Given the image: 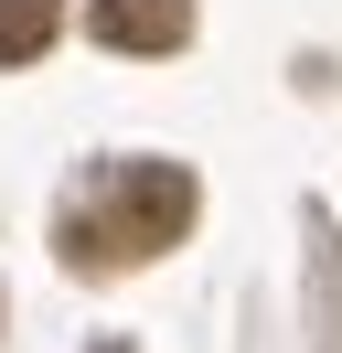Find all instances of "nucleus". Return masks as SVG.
I'll use <instances>...</instances> for the list:
<instances>
[{
  "instance_id": "3",
  "label": "nucleus",
  "mask_w": 342,
  "mask_h": 353,
  "mask_svg": "<svg viewBox=\"0 0 342 353\" xmlns=\"http://www.w3.org/2000/svg\"><path fill=\"white\" fill-rule=\"evenodd\" d=\"M64 0H0V65H32L43 43H54Z\"/></svg>"
},
{
  "instance_id": "1",
  "label": "nucleus",
  "mask_w": 342,
  "mask_h": 353,
  "mask_svg": "<svg viewBox=\"0 0 342 353\" xmlns=\"http://www.w3.org/2000/svg\"><path fill=\"white\" fill-rule=\"evenodd\" d=\"M192 172L182 161H118V172L97 182V193L64 214V268H139V257H161V246H182V225H192Z\"/></svg>"
},
{
  "instance_id": "2",
  "label": "nucleus",
  "mask_w": 342,
  "mask_h": 353,
  "mask_svg": "<svg viewBox=\"0 0 342 353\" xmlns=\"http://www.w3.org/2000/svg\"><path fill=\"white\" fill-rule=\"evenodd\" d=\"M86 22L118 54H182L192 43V0H86Z\"/></svg>"
}]
</instances>
